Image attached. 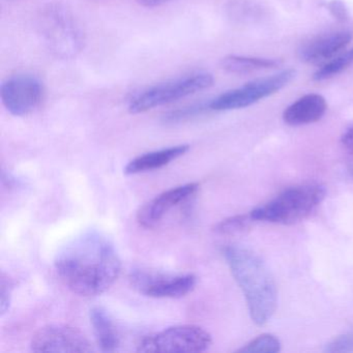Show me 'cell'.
<instances>
[{
	"mask_svg": "<svg viewBox=\"0 0 353 353\" xmlns=\"http://www.w3.org/2000/svg\"><path fill=\"white\" fill-rule=\"evenodd\" d=\"M30 347L34 352L88 353L94 350L81 330L63 324L41 327L32 336Z\"/></svg>",
	"mask_w": 353,
	"mask_h": 353,
	"instance_id": "obj_9",
	"label": "cell"
},
{
	"mask_svg": "<svg viewBox=\"0 0 353 353\" xmlns=\"http://www.w3.org/2000/svg\"><path fill=\"white\" fill-rule=\"evenodd\" d=\"M342 143L345 148L353 152V127L349 128L342 136Z\"/></svg>",
	"mask_w": 353,
	"mask_h": 353,
	"instance_id": "obj_24",
	"label": "cell"
},
{
	"mask_svg": "<svg viewBox=\"0 0 353 353\" xmlns=\"http://www.w3.org/2000/svg\"><path fill=\"white\" fill-rule=\"evenodd\" d=\"M351 30H338L315 37L301 45L299 57L307 63H319L332 59L352 40Z\"/></svg>",
	"mask_w": 353,
	"mask_h": 353,
	"instance_id": "obj_12",
	"label": "cell"
},
{
	"mask_svg": "<svg viewBox=\"0 0 353 353\" xmlns=\"http://www.w3.org/2000/svg\"><path fill=\"white\" fill-rule=\"evenodd\" d=\"M281 350V342L272 334H263L248 343L239 352L245 353H276Z\"/></svg>",
	"mask_w": 353,
	"mask_h": 353,
	"instance_id": "obj_18",
	"label": "cell"
},
{
	"mask_svg": "<svg viewBox=\"0 0 353 353\" xmlns=\"http://www.w3.org/2000/svg\"><path fill=\"white\" fill-rule=\"evenodd\" d=\"M326 190L318 183L295 185L250 212L254 221L290 225L305 220L325 198Z\"/></svg>",
	"mask_w": 353,
	"mask_h": 353,
	"instance_id": "obj_3",
	"label": "cell"
},
{
	"mask_svg": "<svg viewBox=\"0 0 353 353\" xmlns=\"http://www.w3.org/2000/svg\"><path fill=\"white\" fill-rule=\"evenodd\" d=\"M214 84L212 74L198 72L183 76L179 79L158 84L142 94H138L129 105V111L133 114L146 112L157 107L169 104L191 96L200 90H206Z\"/></svg>",
	"mask_w": 353,
	"mask_h": 353,
	"instance_id": "obj_5",
	"label": "cell"
},
{
	"mask_svg": "<svg viewBox=\"0 0 353 353\" xmlns=\"http://www.w3.org/2000/svg\"><path fill=\"white\" fill-rule=\"evenodd\" d=\"M223 254L243 291L252 320L263 325L272 319L278 305L276 283L268 266L257 254L241 245H227Z\"/></svg>",
	"mask_w": 353,
	"mask_h": 353,
	"instance_id": "obj_2",
	"label": "cell"
},
{
	"mask_svg": "<svg viewBox=\"0 0 353 353\" xmlns=\"http://www.w3.org/2000/svg\"><path fill=\"white\" fill-rule=\"evenodd\" d=\"M205 109H208V106L204 107L202 106V105H200V106L191 107V108L175 111V112H172L170 115H169V117H167V121H172V123L173 121H181V119L194 117V115L202 112V111L205 110Z\"/></svg>",
	"mask_w": 353,
	"mask_h": 353,
	"instance_id": "obj_23",
	"label": "cell"
},
{
	"mask_svg": "<svg viewBox=\"0 0 353 353\" xmlns=\"http://www.w3.org/2000/svg\"><path fill=\"white\" fill-rule=\"evenodd\" d=\"M189 150V145L183 144V145L172 146V148L148 152V154H142V156L137 157V158L132 160L125 166V174L133 175L163 168V167L170 164L172 161L183 156Z\"/></svg>",
	"mask_w": 353,
	"mask_h": 353,
	"instance_id": "obj_14",
	"label": "cell"
},
{
	"mask_svg": "<svg viewBox=\"0 0 353 353\" xmlns=\"http://www.w3.org/2000/svg\"><path fill=\"white\" fill-rule=\"evenodd\" d=\"M129 280L138 293L152 299H181L197 284V278L192 274H165L152 270H133Z\"/></svg>",
	"mask_w": 353,
	"mask_h": 353,
	"instance_id": "obj_8",
	"label": "cell"
},
{
	"mask_svg": "<svg viewBox=\"0 0 353 353\" xmlns=\"http://www.w3.org/2000/svg\"><path fill=\"white\" fill-rule=\"evenodd\" d=\"M327 352H349L353 351V334H343L326 346Z\"/></svg>",
	"mask_w": 353,
	"mask_h": 353,
	"instance_id": "obj_21",
	"label": "cell"
},
{
	"mask_svg": "<svg viewBox=\"0 0 353 353\" xmlns=\"http://www.w3.org/2000/svg\"><path fill=\"white\" fill-rule=\"evenodd\" d=\"M253 221L250 214L248 216L239 214V216H231V218L219 223L214 228V231L224 235L237 234V233L243 232L245 229L249 228Z\"/></svg>",
	"mask_w": 353,
	"mask_h": 353,
	"instance_id": "obj_19",
	"label": "cell"
},
{
	"mask_svg": "<svg viewBox=\"0 0 353 353\" xmlns=\"http://www.w3.org/2000/svg\"><path fill=\"white\" fill-rule=\"evenodd\" d=\"M212 336L200 326L187 324L144 336L139 352H202L212 345Z\"/></svg>",
	"mask_w": 353,
	"mask_h": 353,
	"instance_id": "obj_6",
	"label": "cell"
},
{
	"mask_svg": "<svg viewBox=\"0 0 353 353\" xmlns=\"http://www.w3.org/2000/svg\"><path fill=\"white\" fill-rule=\"evenodd\" d=\"M294 77V70L289 69L270 77L254 80L241 88L221 94L208 104V108L216 111L245 108L262 99L280 92L287 84L290 83Z\"/></svg>",
	"mask_w": 353,
	"mask_h": 353,
	"instance_id": "obj_7",
	"label": "cell"
},
{
	"mask_svg": "<svg viewBox=\"0 0 353 353\" xmlns=\"http://www.w3.org/2000/svg\"><path fill=\"white\" fill-rule=\"evenodd\" d=\"M280 61L276 59H259V57H237L229 55L221 61L225 71L233 74H250L278 67Z\"/></svg>",
	"mask_w": 353,
	"mask_h": 353,
	"instance_id": "obj_16",
	"label": "cell"
},
{
	"mask_svg": "<svg viewBox=\"0 0 353 353\" xmlns=\"http://www.w3.org/2000/svg\"><path fill=\"white\" fill-rule=\"evenodd\" d=\"M169 0H138V3L145 8L160 7V6L164 5Z\"/></svg>",
	"mask_w": 353,
	"mask_h": 353,
	"instance_id": "obj_25",
	"label": "cell"
},
{
	"mask_svg": "<svg viewBox=\"0 0 353 353\" xmlns=\"http://www.w3.org/2000/svg\"><path fill=\"white\" fill-rule=\"evenodd\" d=\"M90 317L101 350L104 352L117 351L119 346V332L106 310L101 307H92Z\"/></svg>",
	"mask_w": 353,
	"mask_h": 353,
	"instance_id": "obj_15",
	"label": "cell"
},
{
	"mask_svg": "<svg viewBox=\"0 0 353 353\" xmlns=\"http://www.w3.org/2000/svg\"><path fill=\"white\" fill-rule=\"evenodd\" d=\"M1 299H0V310H1V315L7 313L8 310L10 309V305H11L12 293H13L14 287H15V283L10 278L7 274H1Z\"/></svg>",
	"mask_w": 353,
	"mask_h": 353,
	"instance_id": "obj_20",
	"label": "cell"
},
{
	"mask_svg": "<svg viewBox=\"0 0 353 353\" xmlns=\"http://www.w3.org/2000/svg\"><path fill=\"white\" fill-rule=\"evenodd\" d=\"M327 103L317 94H305L285 109L283 119L289 125H305L320 121L325 114Z\"/></svg>",
	"mask_w": 353,
	"mask_h": 353,
	"instance_id": "obj_13",
	"label": "cell"
},
{
	"mask_svg": "<svg viewBox=\"0 0 353 353\" xmlns=\"http://www.w3.org/2000/svg\"><path fill=\"white\" fill-rule=\"evenodd\" d=\"M197 183H187L173 188L154 197L144 204L137 212V221L143 228H154L164 218L165 214L175 206L187 201L199 190Z\"/></svg>",
	"mask_w": 353,
	"mask_h": 353,
	"instance_id": "obj_11",
	"label": "cell"
},
{
	"mask_svg": "<svg viewBox=\"0 0 353 353\" xmlns=\"http://www.w3.org/2000/svg\"><path fill=\"white\" fill-rule=\"evenodd\" d=\"M351 65H353V48L324 65L321 69L318 70L314 74L313 79L315 81H324V80L330 79L348 69Z\"/></svg>",
	"mask_w": 353,
	"mask_h": 353,
	"instance_id": "obj_17",
	"label": "cell"
},
{
	"mask_svg": "<svg viewBox=\"0 0 353 353\" xmlns=\"http://www.w3.org/2000/svg\"><path fill=\"white\" fill-rule=\"evenodd\" d=\"M3 106L15 117L34 112L43 97V85L34 76L18 75L3 82L0 90Z\"/></svg>",
	"mask_w": 353,
	"mask_h": 353,
	"instance_id": "obj_10",
	"label": "cell"
},
{
	"mask_svg": "<svg viewBox=\"0 0 353 353\" xmlns=\"http://www.w3.org/2000/svg\"><path fill=\"white\" fill-rule=\"evenodd\" d=\"M55 272L65 287L80 296L106 292L121 272L113 243L102 233L88 230L74 237L57 254Z\"/></svg>",
	"mask_w": 353,
	"mask_h": 353,
	"instance_id": "obj_1",
	"label": "cell"
},
{
	"mask_svg": "<svg viewBox=\"0 0 353 353\" xmlns=\"http://www.w3.org/2000/svg\"><path fill=\"white\" fill-rule=\"evenodd\" d=\"M350 172H351V174L353 175V165H352V166H351Z\"/></svg>",
	"mask_w": 353,
	"mask_h": 353,
	"instance_id": "obj_26",
	"label": "cell"
},
{
	"mask_svg": "<svg viewBox=\"0 0 353 353\" xmlns=\"http://www.w3.org/2000/svg\"><path fill=\"white\" fill-rule=\"evenodd\" d=\"M327 10L336 21L345 22L349 19L348 9L341 0H332L327 5Z\"/></svg>",
	"mask_w": 353,
	"mask_h": 353,
	"instance_id": "obj_22",
	"label": "cell"
},
{
	"mask_svg": "<svg viewBox=\"0 0 353 353\" xmlns=\"http://www.w3.org/2000/svg\"><path fill=\"white\" fill-rule=\"evenodd\" d=\"M40 28L49 48L59 57H74L83 47V30L65 8L52 6L45 10Z\"/></svg>",
	"mask_w": 353,
	"mask_h": 353,
	"instance_id": "obj_4",
	"label": "cell"
}]
</instances>
